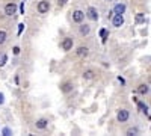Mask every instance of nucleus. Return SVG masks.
<instances>
[{"instance_id":"obj_1","label":"nucleus","mask_w":151,"mask_h":136,"mask_svg":"<svg viewBox=\"0 0 151 136\" xmlns=\"http://www.w3.org/2000/svg\"><path fill=\"white\" fill-rule=\"evenodd\" d=\"M129 117H130V114H129V110H125V109H119L118 114H116V119L119 122H125L129 119Z\"/></svg>"},{"instance_id":"obj_2","label":"nucleus","mask_w":151,"mask_h":136,"mask_svg":"<svg viewBox=\"0 0 151 136\" xmlns=\"http://www.w3.org/2000/svg\"><path fill=\"white\" fill-rule=\"evenodd\" d=\"M112 24L115 27H121L122 24H124V17H122V14H115L112 17Z\"/></svg>"},{"instance_id":"obj_3","label":"nucleus","mask_w":151,"mask_h":136,"mask_svg":"<svg viewBox=\"0 0 151 136\" xmlns=\"http://www.w3.org/2000/svg\"><path fill=\"white\" fill-rule=\"evenodd\" d=\"M83 18H85V12H83V11L76 9V11L73 12V21H74V23H82Z\"/></svg>"},{"instance_id":"obj_4","label":"nucleus","mask_w":151,"mask_h":136,"mask_svg":"<svg viewBox=\"0 0 151 136\" xmlns=\"http://www.w3.org/2000/svg\"><path fill=\"white\" fill-rule=\"evenodd\" d=\"M86 15H88V18H89V20L97 21V20H98V11H97L95 8L89 6V8H88V11H86Z\"/></svg>"},{"instance_id":"obj_5","label":"nucleus","mask_w":151,"mask_h":136,"mask_svg":"<svg viewBox=\"0 0 151 136\" xmlns=\"http://www.w3.org/2000/svg\"><path fill=\"white\" fill-rule=\"evenodd\" d=\"M48 9H50V5L47 0H42V2L38 3V12L40 14H45V12H48Z\"/></svg>"},{"instance_id":"obj_6","label":"nucleus","mask_w":151,"mask_h":136,"mask_svg":"<svg viewBox=\"0 0 151 136\" xmlns=\"http://www.w3.org/2000/svg\"><path fill=\"white\" fill-rule=\"evenodd\" d=\"M15 12H17V5L15 3H8L6 6H5V14L6 15H14L15 14Z\"/></svg>"},{"instance_id":"obj_7","label":"nucleus","mask_w":151,"mask_h":136,"mask_svg":"<svg viewBox=\"0 0 151 136\" xmlns=\"http://www.w3.org/2000/svg\"><path fill=\"white\" fill-rule=\"evenodd\" d=\"M76 53H77V56H80V58H86L88 55H89V48H88L86 45H80L77 50H76Z\"/></svg>"},{"instance_id":"obj_8","label":"nucleus","mask_w":151,"mask_h":136,"mask_svg":"<svg viewBox=\"0 0 151 136\" xmlns=\"http://www.w3.org/2000/svg\"><path fill=\"white\" fill-rule=\"evenodd\" d=\"M62 48H64L65 52L71 50L73 48V38H65L64 41H62Z\"/></svg>"},{"instance_id":"obj_9","label":"nucleus","mask_w":151,"mask_h":136,"mask_svg":"<svg viewBox=\"0 0 151 136\" xmlns=\"http://www.w3.org/2000/svg\"><path fill=\"white\" fill-rule=\"evenodd\" d=\"M36 129H41V130H44L47 126H48V119H45V118H41V119H38L36 122Z\"/></svg>"},{"instance_id":"obj_10","label":"nucleus","mask_w":151,"mask_h":136,"mask_svg":"<svg viewBox=\"0 0 151 136\" xmlns=\"http://www.w3.org/2000/svg\"><path fill=\"white\" fill-rule=\"evenodd\" d=\"M125 12V5L124 3H118L115 8H113V14H124Z\"/></svg>"},{"instance_id":"obj_11","label":"nucleus","mask_w":151,"mask_h":136,"mask_svg":"<svg viewBox=\"0 0 151 136\" xmlns=\"http://www.w3.org/2000/svg\"><path fill=\"white\" fill-rule=\"evenodd\" d=\"M136 103H137V107L141 109V112H144L147 117H150V112H148V106H147V104H144L142 101H137V100H136Z\"/></svg>"},{"instance_id":"obj_12","label":"nucleus","mask_w":151,"mask_h":136,"mask_svg":"<svg viewBox=\"0 0 151 136\" xmlns=\"http://www.w3.org/2000/svg\"><path fill=\"white\" fill-rule=\"evenodd\" d=\"M150 91V86L148 85H139V88H137V92L142 94V95H147Z\"/></svg>"},{"instance_id":"obj_13","label":"nucleus","mask_w":151,"mask_h":136,"mask_svg":"<svg viewBox=\"0 0 151 136\" xmlns=\"http://www.w3.org/2000/svg\"><path fill=\"white\" fill-rule=\"evenodd\" d=\"M60 89H62V92H70L73 89V83L71 82H65L64 85L60 86Z\"/></svg>"},{"instance_id":"obj_14","label":"nucleus","mask_w":151,"mask_h":136,"mask_svg":"<svg viewBox=\"0 0 151 136\" xmlns=\"http://www.w3.org/2000/svg\"><path fill=\"white\" fill-rule=\"evenodd\" d=\"M83 77H85L86 80H91V79L95 77V73H94L92 70H86V71L83 73Z\"/></svg>"},{"instance_id":"obj_15","label":"nucleus","mask_w":151,"mask_h":136,"mask_svg":"<svg viewBox=\"0 0 151 136\" xmlns=\"http://www.w3.org/2000/svg\"><path fill=\"white\" fill-rule=\"evenodd\" d=\"M100 36H101V42L106 44V41H107V38H109V32H107L106 29H101V30H100Z\"/></svg>"},{"instance_id":"obj_16","label":"nucleus","mask_w":151,"mask_h":136,"mask_svg":"<svg viewBox=\"0 0 151 136\" xmlns=\"http://www.w3.org/2000/svg\"><path fill=\"white\" fill-rule=\"evenodd\" d=\"M89 26H88V24H83V26H80V33L82 35H88V33H89Z\"/></svg>"},{"instance_id":"obj_17","label":"nucleus","mask_w":151,"mask_h":136,"mask_svg":"<svg viewBox=\"0 0 151 136\" xmlns=\"http://www.w3.org/2000/svg\"><path fill=\"white\" fill-rule=\"evenodd\" d=\"M6 38H8V33L5 30H0V44H5Z\"/></svg>"},{"instance_id":"obj_18","label":"nucleus","mask_w":151,"mask_h":136,"mask_svg":"<svg viewBox=\"0 0 151 136\" xmlns=\"http://www.w3.org/2000/svg\"><path fill=\"white\" fill-rule=\"evenodd\" d=\"M137 133H139L137 127H130V129L127 130V135H129V136H133V135H137Z\"/></svg>"},{"instance_id":"obj_19","label":"nucleus","mask_w":151,"mask_h":136,"mask_svg":"<svg viewBox=\"0 0 151 136\" xmlns=\"http://www.w3.org/2000/svg\"><path fill=\"white\" fill-rule=\"evenodd\" d=\"M6 59H8V56L5 53H0V67H3L6 64Z\"/></svg>"},{"instance_id":"obj_20","label":"nucleus","mask_w":151,"mask_h":136,"mask_svg":"<svg viewBox=\"0 0 151 136\" xmlns=\"http://www.w3.org/2000/svg\"><path fill=\"white\" fill-rule=\"evenodd\" d=\"M23 30H24V23H20V24H18V32H17V33H18V36L23 33Z\"/></svg>"},{"instance_id":"obj_21","label":"nucleus","mask_w":151,"mask_h":136,"mask_svg":"<svg viewBox=\"0 0 151 136\" xmlns=\"http://www.w3.org/2000/svg\"><path fill=\"white\" fill-rule=\"evenodd\" d=\"M142 20H144V14H137V15H136V21H137V23H141Z\"/></svg>"},{"instance_id":"obj_22","label":"nucleus","mask_w":151,"mask_h":136,"mask_svg":"<svg viewBox=\"0 0 151 136\" xmlns=\"http://www.w3.org/2000/svg\"><path fill=\"white\" fill-rule=\"evenodd\" d=\"M2 133H3V135H6V136H8V135H11V133H12V132H11V130H9V129H8V127H5V129H3V130H2Z\"/></svg>"},{"instance_id":"obj_23","label":"nucleus","mask_w":151,"mask_h":136,"mask_svg":"<svg viewBox=\"0 0 151 136\" xmlns=\"http://www.w3.org/2000/svg\"><path fill=\"white\" fill-rule=\"evenodd\" d=\"M65 3H67V0H59V2H58V6H59V8H62Z\"/></svg>"},{"instance_id":"obj_24","label":"nucleus","mask_w":151,"mask_h":136,"mask_svg":"<svg viewBox=\"0 0 151 136\" xmlns=\"http://www.w3.org/2000/svg\"><path fill=\"white\" fill-rule=\"evenodd\" d=\"M20 12H21V14H24V0H23L21 5H20Z\"/></svg>"},{"instance_id":"obj_25","label":"nucleus","mask_w":151,"mask_h":136,"mask_svg":"<svg viewBox=\"0 0 151 136\" xmlns=\"http://www.w3.org/2000/svg\"><path fill=\"white\" fill-rule=\"evenodd\" d=\"M3 101H5V97L3 94H0V104H3Z\"/></svg>"},{"instance_id":"obj_26","label":"nucleus","mask_w":151,"mask_h":136,"mask_svg":"<svg viewBox=\"0 0 151 136\" xmlns=\"http://www.w3.org/2000/svg\"><path fill=\"white\" fill-rule=\"evenodd\" d=\"M14 53H15V55L20 53V47H14Z\"/></svg>"}]
</instances>
